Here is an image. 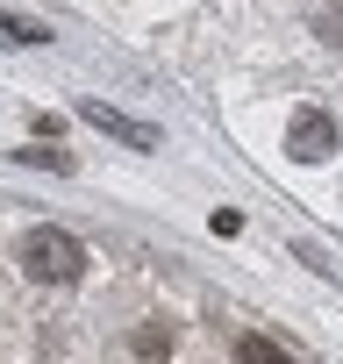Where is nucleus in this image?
I'll return each instance as SVG.
<instances>
[{"mask_svg": "<svg viewBox=\"0 0 343 364\" xmlns=\"http://www.w3.org/2000/svg\"><path fill=\"white\" fill-rule=\"evenodd\" d=\"M22 157H29V164H51V171H72V157H65V150H43V143H29Z\"/></svg>", "mask_w": 343, "mask_h": 364, "instance_id": "obj_6", "label": "nucleus"}, {"mask_svg": "<svg viewBox=\"0 0 343 364\" xmlns=\"http://www.w3.org/2000/svg\"><path fill=\"white\" fill-rule=\"evenodd\" d=\"M79 114H86L93 129H107V136H122L129 150H157V129H150V122H136V114H122V107H107V100H86Z\"/></svg>", "mask_w": 343, "mask_h": 364, "instance_id": "obj_3", "label": "nucleus"}, {"mask_svg": "<svg viewBox=\"0 0 343 364\" xmlns=\"http://www.w3.org/2000/svg\"><path fill=\"white\" fill-rule=\"evenodd\" d=\"M79 264H86V250H79L65 229H29V236H22V272H29L36 286H72Z\"/></svg>", "mask_w": 343, "mask_h": 364, "instance_id": "obj_1", "label": "nucleus"}, {"mask_svg": "<svg viewBox=\"0 0 343 364\" xmlns=\"http://www.w3.org/2000/svg\"><path fill=\"white\" fill-rule=\"evenodd\" d=\"M0 43L36 50V43H51V29H43V22H29V15H8V8H0Z\"/></svg>", "mask_w": 343, "mask_h": 364, "instance_id": "obj_4", "label": "nucleus"}, {"mask_svg": "<svg viewBox=\"0 0 343 364\" xmlns=\"http://www.w3.org/2000/svg\"><path fill=\"white\" fill-rule=\"evenodd\" d=\"M236 364H293V357H286L279 343H265V336H243V343H236Z\"/></svg>", "mask_w": 343, "mask_h": 364, "instance_id": "obj_5", "label": "nucleus"}, {"mask_svg": "<svg viewBox=\"0 0 343 364\" xmlns=\"http://www.w3.org/2000/svg\"><path fill=\"white\" fill-rule=\"evenodd\" d=\"M286 150H293L300 164H322V157L336 150V122H329L322 107H300V114H293V129H286Z\"/></svg>", "mask_w": 343, "mask_h": 364, "instance_id": "obj_2", "label": "nucleus"}]
</instances>
